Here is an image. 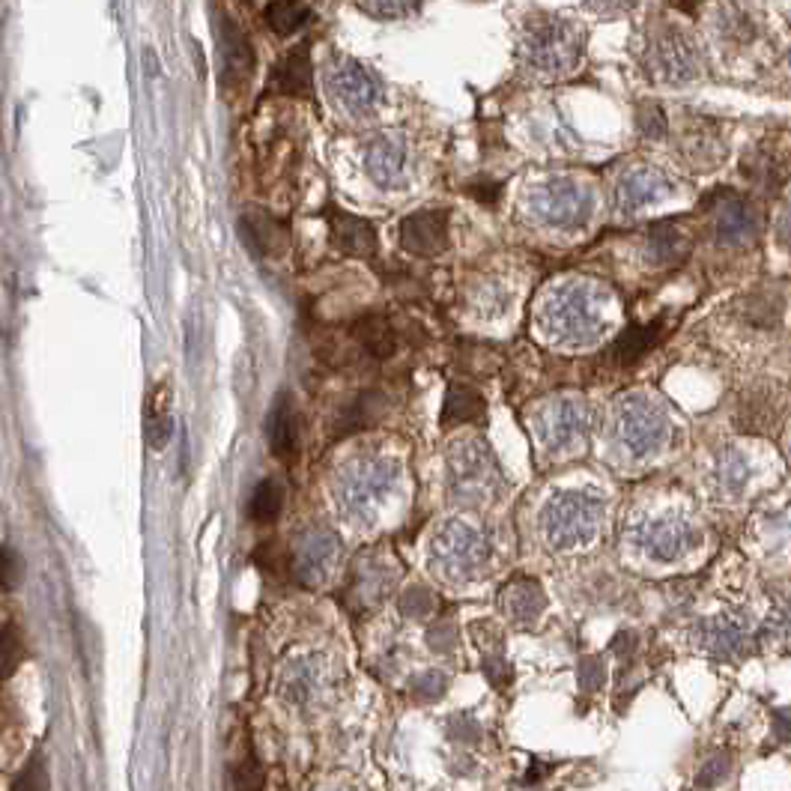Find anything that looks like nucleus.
<instances>
[{"instance_id":"1","label":"nucleus","mask_w":791,"mask_h":791,"mask_svg":"<svg viewBox=\"0 0 791 791\" xmlns=\"http://www.w3.org/2000/svg\"><path fill=\"white\" fill-rule=\"evenodd\" d=\"M606 296L592 281H571L553 290L544 302L541 323L562 344H592L603 329Z\"/></svg>"},{"instance_id":"2","label":"nucleus","mask_w":791,"mask_h":791,"mask_svg":"<svg viewBox=\"0 0 791 791\" xmlns=\"http://www.w3.org/2000/svg\"><path fill=\"white\" fill-rule=\"evenodd\" d=\"M583 30L565 18H547L526 30L520 60L538 78H565L583 60Z\"/></svg>"},{"instance_id":"3","label":"nucleus","mask_w":791,"mask_h":791,"mask_svg":"<svg viewBox=\"0 0 791 791\" xmlns=\"http://www.w3.org/2000/svg\"><path fill=\"white\" fill-rule=\"evenodd\" d=\"M603 520V502L592 493H559L547 502L541 514V529L550 541V547L568 550L577 544H589L597 535V526Z\"/></svg>"},{"instance_id":"4","label":"nucleus","mask_w":791,"mask_h":791,"mask_svg":"<svg viewBox=\"0 0 791 791\" xmlns=\"http://www.w3.org/2000/svg\"><path fill=\"white\" fill-rule=\"evenodd\" d=\"M323 84H326V96L335 105V111L350 120H365L368 114L377 111L383 99V87L374 78V72H368L362 63L350 57L332 60L326 66Z\"/></svg>"},{"instance_id":"5","label":"nucleus","mask_w":791,"mask_h":791,"mask_svg":"<svg viewBox=\"0 0 791 791\" xmlns=\"http://www.w3.org/2000/svg\"><path fill=\"white\" fill-rule=\"evenodd\" d=\"M615 436L630 454L645 457L660 451L663 442L669 439V418L648 397H624L615 406Z\"/></svg>"},{"instance_id":"6","label":"nucleus","mask_w":791,"mask_h":791,"mask_svg":"<svg viewBox=\"0 0 791 791\" xmlns=\"http://www.w3.org/2000/svg\"><path fill=\"white\" fill-rule=\"evenodd\" d=\"M451 487L460 502H484L502 487L499 466L487 445L466 439L451 448Z\"/></svg>"},{"instance_id":"7","label":"nucleus","mask_w":791,"mask_h":791,"mask_svg":"<svg viewBox=\"0 0 791 791\" xmlns=\"http://www.w3.org/2000/svg\"><path fill=\"white\" fill-rule=\"evenodd\" d=\"M648 75L663 84H687L702 75V54L693 39L675 27L654 33L645 54Z\"/></svg>"},{"instance_id":"8","label":"nucleus","mask_w":791,"mask_h":791,"mask_svg":"<svg viewBox=\"0 0 791 791\" xmlns=\"http://www.w3.org/2000/svg\"><path fill=\"white\" fill-rule=\"evenodd\" d=\"M487 541L466 523H448L433 541V565L442 577L460 583L475 577L487 562Z\"/></svg>"},{"instance_id":"9","label":"nucleus","mask_w":791,"mask_h":791,"mask_svg":"<svg viewBox=\"0 0 791 791\" xmlns=\"http://www.w3.org/2000/svg\"><path fill=\"white\" fill-rule=\"evenodd\" d=\"M592 209V189L577 180H550L532 195V212L550 227H580L586 224Z\"/></svg>"},{"instance_id":"10","label":"nucleus","mask_w":791,"mask_h":791,"mask_svg":"<svg viewBox=\"0 0 791 791\" xmlns=\"http://www.w3.org/2000/svg\"><path fill=\"white\" fill-rule=\"evenodd\" d=\"M633 544L657 562H672V559L687 556L699 544V532L684 517L666 514V517L639 523L633 529Z\"/></svg>"},{"instance_id":"11","label":"nucleus","mask_w":791,"mask_h":791,"mask_svg":"<svg viewBox=\"0 0 791 791\" xmlns=\"http://www.w3.org/2000/svg\"><path fill=\"white\" fill-rule=\"evenodd\" d=\"M397 469L389 460H359L353 463L341 478V496L350 511L365 514L374 511V505L395 487Z\"/></svg>"},{"instance_id":"12","label":"nucleus","mask_w":791,"mask_h":791,"mask_svg":"<svg viewBox=\"0 0 791 791\" xmlns=\"http://www.w3.org/2000/svg\"><path fill=\"white\" fill-rule=\"evenodd\" d=\"M592 424V412L583 400H556L550 403L541 415H538V433H541V442L553 451H562V448H571L574 442H580L586 436Z\"/></svg>"},{"instance_id":"13","label":"nucleus","mask_w":791,"mask_h":791,"mask_svg":"<svg viewBox=\"0 0 791 791\" xmlns=\"http://www.w3.org/2000/svg\"><path fill=\"white\" fill-rule=\"evenodd\" d=\"M693 642L714 657H738L750 648V621L738 612H723L702 621Z\"/></svg>"},{"instance_id":"14","label":"nucleus","mask_w":791,"mask_h":791,"mask_svg":"<svg viewBox=\"0 0 791 791\" xmlns=\"http://www.w3.org/2000/svg\"><path fill=\"white\" fill-rule=\"evenodd\" d=\"M400 245L415 257H433L448 245V212L421 209L400 221Z\"/></svg>"},{"instance_id":"15","label":"nucleus","mask_w":791,"mask_h":791,"mask_svg":"<svg viewBox=\"0 0 791 791\" xmlns=\"http://www.w3.org/2000/svg\"><path fill=\"white\" fill-rule=\"evenodd\" d=\"M218 54H221V84L227 90L242 87L254 72V51L245 33L224 15L218 18Z\"/></svg>"},{"instance_id":"16","label":"nucleus","mask_w":791,"mask_h":791,"mask_svg":"<svg viewBox=\"0 0 791 791\" xmlns=\"http://www.w3.org/2000/svg\"><path fill=\"white\" fill-rule=\"evenodd\" d=\"M365 171L383 189L400 186L406 177V144H403V138L377 135L365 150Z\"/></svg>"},{"instance_id":"17","label":"nucleus","mask_w":791,"mask_h":791,"mask_svg":"<svg viewBox=\"0 0 791 791\" xmlns=\"http://www.w3.org/2000/svg\"><path fill=\"white\" fill-rule=\"evenodd\" d=\"M783 418V400L771 386H759L741 397L735 424L744 433H774Z\"/></svg>"},{"instance_id":"18","label":"nucleus","mask_w":791,"mask_h":791,"mask_svg":"<svg viewBox=\"0 0 791 791\" xmlns=\"http://www.w3.org/2000/svg\"><path fill=\"white\" fill-rule=\"evenodd\" d=\"M672 192V183L654 171V168H636V171H627L618 183V209L621 212H633V209H642V206H651L657 200L669 198Z\"/></svg>"},{"instance_id":"19","label":"nucleus","mask_w":791,"mask_h":791,"mask_svg":"<svg viewBox=\"0 0 791 791\" xmlns=\"http://www.w3.org/2000/svg\"><path fill=\"white\" fill-rule=\"evenodd\" d=\"M759 236V215L738 195H726L717 206V239L723 245H747Z\"/></svg>"},{"instance_id":"20","label":"nucleus","mask_w":791,"mask_h":791,"mask_svg":"<svg viewBox=\"0 0 791 791\" xmlns=\"http://www.w3.org/2000/svg\"><path fill=\"white\" fill-rule=\"evenodd\" d=\"M329 224H332V242L338 251L350 257H371L377 251V230L371 221L350 215L344 209H332Z\"/></svg>"},{"instance_id":"21","label":"nucleus","mask_w":791,"mask_h":791,"mask_svg":"<svg viewBox=\"0 0 791 791\" xmlns=\"http://www.w3.org/2000/svg\"><path fill=\"white\" fill-rule=\"evenodd\" d=\"M499 606H502V612H505L514 624L529 627V624H535L538 615L544 612L547 597H544V592H541L538 583H532V580H517V583H511V586L502 589V594H499Z\"/></svg>"},{"instance_id":"22","label":"nucleus","mask_w":791,"mask_h":791,"mask_svg":"<svg viewBox=\"0 0 791 791\" xmlns=\"http://www.w3.org/2000/svg\"><path fill=\"white\" fill-rule=\"evenodd\" d=\"M269 445L281 460H293L299 451V412L290 395H281L269 415Z\"/></svg>"},{"instance_id":"23","label":"nucleus","mask_w":791,"mask_h":791,"mask_svg":"<svg viewBox=\"0 0 791 791\" xmlns=\"http://www.w3.org/2000/svg\"><path fill=\"white\" fill-rule=\"evenodd\" d=\"M239 230L242 239L254 248V254H281L287 248V227L266 212H245Z\"/></svg>"},{"instance_id":"24","label":"nucleus","mask_w":791,"mask_h":791,"mask_svg":"<svg viewBox=\"0 0 791 791\" xmlns=\"http://www.w3.org/2000/svg\"><path fill=\"white\" fill-rule=\"evenodd\" d=\"M272 87L287 96H305L311 90V57L305 45H296L275 69Z\"/></svg>"},{"instance_id":"25","label":"nucleus","mask_w":791,"mask_h":791,"mask_svg":"<svg viewBox=\"0 0 791 791\" xmlns=\"http://www.w3.org/2000/svg\"><path fill=\"white\" fill-rule=\"evenodd\" d=\"M335 550H338V544L329 535H311L305 541V547L299 550V556H296V565H299L302 577L305 580L311 577V583H317L323 574H329V568L335 562Z\"/></svg>"},{"instance_id":"26","label":"nucleus","mask_w":791,"mask_h":791,"mask_svg":"<svg viewBox=\"0 0 791 791\" xmlns=\"http://www.w3.org/2000/svg\"><path fill=\"white\" fill-rule=\"evenodd\" d=\"M684 153H687V159H690L696 168H714V162H717L720 156H726V144L720 141L717 126H711V123L702 120L699 129L687 135V141H684Z\"/></svg>"},{"instance_id":"27","label":"nucleus","mask_w":791,"mask_h":791,"mask_svg":"<svg viewBox=\"0 0 791 791\" xmlns=\"http://www.w3.org/2000/svg\"><path fill=\"white\" fill-rule=\"evenodd\" d=\"M144 427H147V442L153 448H165V442L171 436V389L165 383L156 386V392L147 400Z\"/></svg>"},{"instance_id":"28","label":"nucleus","mask_w":791,"mask_h":791,"mask_svg":"<svg viewBox=\"0 0 791 791\" xmlns=\"http://www.w3.org/2000/svg\"><path fill=\"white\" fill-rule=\"evenodd\" d=\"M648 251L657 263H672V260H681L687 251H690V236L681 233L675 224L669 221H660L648 230Z\"/></svg>"},{"instance_id":"29","label":"nucleus","mask_w":791,"mask_h":791,"mask_svg":"<svg viewBox=\"0 0 791 791\" xmlns=\"http://www.w3.org/2000/svg\"><path fill=\"white\" fill-rule=\"evenodd\" d=\"M481 412H484V397L469 386L454 383L445 395L442 424H466V421H475Z\"/></svg>"},{"instance_id":"30","label":"nucleus","mask_w":791,"mask_h":791,"mask_svg":"<svg viewBox=\"0 0 791 791\" xmlns=\"http://www.w3.org/2000/svg\"><path fill=\"white\" fill-rule=\"evenodd\" d=\"M356 338L374 359H389L395 353V332L383 317H365L356 326Z\"/></svg>"},{"instance_id":"31","label":"nucleus","mask_w":791,"mask_h":791,"mask_svg":"<svg viewBox=\"0 0 791 791\" xmlns=\"http://www.w3.org/2000/svg\"><path fill=\"white\" fill-rule=\"evenodd\" d=\"M266 24L278 33V36H290L299 27H305L308 21V6L305 0H272L266 6Z\"/></svg>"},{"instance_id":"32","label":"nucleus","mask_w":791,"mask_h":791,"mask_svg":"<svg viewBox=\"0 0 791 791\" xmlns=\"http://www.w3.org/2000/svg\"><path fill=\"white\" fill-rule=\"evenodd\" d=\"M654 344V329L651 326H630L615 344H612V359L618 365H633L645 356V350Z\"/></svg>"},{"instance_id":"33","label":"nucleus","mask_w":791,"mask_h":791,"mask_svg":"<svg viewBox=\"0 0 791 791\" xmlns=\"http://www.w3.org/2000/svg\"><path fill=\"white\" fill-rule=\"evenodd\" d=\"M281 505H284V490H281V484L278 481H260L257 484V490H254V496H251V517L257 520V523H272L275 517H278V511H281Z\"/></svg>"},{"instance_id":"34","label":"nucleus","mask_w":791,"mask_h":791,"mask_svg":"<svg viewBox=\"0 0 791 791\" xmlns=\"http://www.w3.org/2000/svg\"><path fill=\"white\" fill-rule=\"evenodd\" d=\"M717 481L726 493H741L750 481V466L741 451H726L717 463Z\"/></svg>"},{"instance_id":"35","label":"nucleus","mask_w":791,"mask_h":791,"mask_svg":"<svg viewBox=\"0 0 791 791\" xmlns=\"http://www.w3.org/2000/svg\"><path fill=\"white\" fill-rule=\"evenodd\" d=\"M12 791H48V762H45V753L42 750H36L27 759V765L18 774Z\"/></svg>"},{"instance_id":"36","label":"nucleus","mask_w":791,"mask_h":791,"mask_svg":"<svg viewBox=\"0 0 791 791\" xmlns=\"http://www.w3.org/2000/svg\"><path fill=\"white\" fill-rule=\"evenodd\" d=\"M747 317L753 320V323H759V326H777V320H780V302L771 296V293H759V296H753L750 302H747Z\"/></svg>"},{"instance_id":"37","label":"nucleus","mask_w":791,"mask_h":791,"mask_svg":"<svg viewBox=\"0 0 791 791\" xmlns=\"http://www.w3.org/2000/svg\"><path fill=\"white\" fill-rule=\"evenodd\" d=\"M729 768H732V759L723 756V753H717L714 759H708V762L702 765V771H699V777H696V786H699V789H714V786H720V783L729 777Z\"/></svg>"},{"instance_id":"38","label":"nucleus","mask_w":791,"mask_h":791,"mask_svg":"<svg viewBox=\"0 0 791 791\" xmlns=\"http://www.w3.org/2000/svg\"><path fill=\"white\" fill-rule=\"evenodd\" d=\"M636 120H639V132L645 138H651V141L666 138V132H669V123H666V117H663V111L657 105H642Z\"/></svg>"},{"instance_id":"39","label":"nucleus","mask_w":791,"mask_h":791,"mask_svg":"<svg viewBox=\"0 0 791 791\" xmlns=\"http://www.w3.org/2000/svg\"><path fill=\"white\" fill-rule=\"evenodd\" d=\"M365 12L377 15V18H403L409 15L421 0H359Z\"/></svg>"},{"instance_id":"40","label":"nucleus","mask_w":791,"mask_h":791,"mask_svg":"<svg viewBox=\"0 0 791 791\" xmlns=\"http://www.w3.org/2000/svg\"><path fill=\"white\" fill-rule=\"evenodd\" d=\"M21 657V645L15 639L12 627H0V678H6Z\"/></svg>"},{"instance_id":"41","label":"nucleus","mask_w":791,"mask_h":791,"mask_svg":"<svg viewBox=\"0 0 791 791\" xmlns=\"http://www.w3.org/2000/svg\"><path fill=\"white\" fill-rule=\"evenodd\" d=\"M603 675H606V663H603V657H597V654H586L583 660H580V687L583 690H597L600 684H603Z\"/></svg>"},{"instance_id":"42","label":"nucleus","mask_w":791,"mask_h":791,"mask_svg":"<svg viewBox=\"0 0 791 791\" xmlns=\"http://www.w3.org/2000/svg\"><path fill=\"white\" fill-rule=\"evenodd\" d=\"M445 675L442 672H424V675H418L415 681H412V693L418 696V699H436L442 690H445Z\"/></svg>"},{"instance_id":"43","label":"nucleus","mask_w":791,"mask_h":791,"mask_svg":"<svg viewBox=\"0 0 791 791\" xmlns=\"http://www.w3.org/2000/svg\"><path fill=\"white\" fill-rule=\"evenodd\" d=\"M21 580V562L9 547H0V589H15Z\"/></svg>"},{"instance_id":"44","label":"nucleus","mask_w":791,"mask_h":791,"mask_svg":"<svg viewBox=\"0 0 791 791\" xmlns=\"http://www.w3.org/2000/svg\"><path fill=\"white\" fill-rule=\"evenodd\" d=\"M430 609H433V594L427 589H412L403 597V612L409 615H427Z\"/></svg>"},{"instance_id":"45","label":"nucleus","mask_w":791,"mask_h":791,"mask_svg":"<svg viewBox=\"0 0 791 791\" xmlns=\"http://www.w3.org/2000/svg\"><path fill=\"white\" fill-rule=\"evenodd\" d=\"M484 675L490 678V684L502 687V684L508 681L511 669H508V663L502 660V654H487V657H484Z\"/></svg>"},{"instance_id":"46","label":"nucleus","mask_w":791,"mask_h":791,"mask_svg":"<svg viewBox=\"0 0 791 791\" xmlns=\"http://www.w3.org/2000/svg\"><path fill=\"white\" fill-rule=\"evenodd\" d=\"M639 0H592V6L603 15H618V12H627L630 6H636Z\"/></svg>"},{"instance_id":"47","label":"nucleus","mask_w":791,"mask_h":791,"mask_svg":"<svg viewBox=\"0 0 791 791\" xmlns=\"http://www.w3.org/2000/svg\"><path fill=\"white\" fill-rule=\"evenodd\" d=\"M774 732H777V738H780V741H789L791 738V711H786V708L774 711Z\"/></svg>"},{"instance_id":"48","label":"nucleus","mask_w":791,"mask_h":791,"mask_svg":"<svg viewBox=\"0 0 791 791\" xmlns=\"http://www.w3.org/2000/svg\"><path fill=\"white\" fill-rule=\"evenodd\" d=\"M451 642H454V633H451V627H448V624H442L439 630H433V633H430V645H433L436 651H448V648H451Z\"/></svg>"},{"instance_id":"49","label":"nucleus","mask_w":791,"mask_h":791,"mask_svg":"<svg viewBox=\"0 0 791 791\" xmlns=\"http://www.w3.org/2000/svg\"><path fill=\"white\" fill-rule=\"evenodd\" d=\"M633 645H636V636H633V633H618L615 642H612V648H615L618 654H630Z\"/></svg>"},{"instance_id":"50","label":"nucleus","mask_w":791,"mask_h":791,"mask_svg":"<svg viewBox=\"0 0 791 791\" xmlns=\"http://www.w3.org/2000/svg\"><path fill=\"white\" fill-rule=\"evenodd\" d=\"M780 239H783V242H786V245L791 248V206H789V212L783 215V221H780Z\"/></svg>"},{"instance_id":"51","label":"nucleus","mask_w":791,"mask_h":791,"mask_svg":"<svg viewBox=\"0 0 791 791\" xmlns=\"http://www.w3.org/2000/svg\"><path fill=\"white\" fill-rule=\"evenodd\" d=\"M789 63H791V57H789Z\"/></svg>"}]
</instances>
